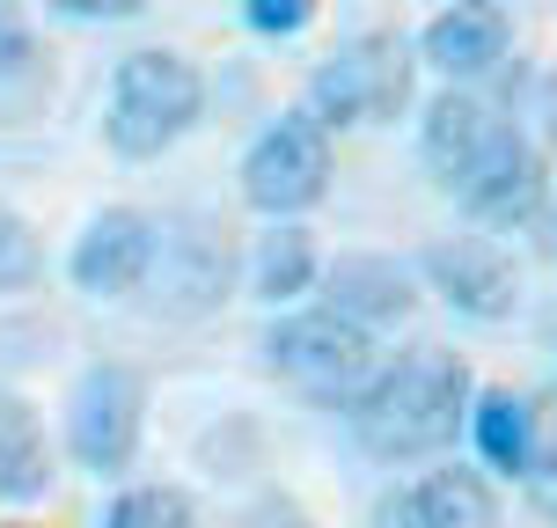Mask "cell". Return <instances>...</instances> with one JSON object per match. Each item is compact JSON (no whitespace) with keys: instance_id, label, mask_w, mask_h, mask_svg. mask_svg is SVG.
I'll return each mask as SVG.
<instances>
[{"instance_id":"6da1fadb","label":"cell","mask_w":557,"mask_h":528,"mask_svg":"<svg viewBox=\"0 0 557 528\" xmlns=\"http://www.w3.org/2000/svg\"><path fill=\"white\" fill-rule=\"evenodd\" d=\"M476 412V382L470 367L455 360L447 345H418L404 360L374 367V382L352 404V441L374 463H418V455H441Z\"/></svg>"},{"instance_id":"7a4b0ae2","label":"cell","mask_w":557,"mask_h":528,"mask_svg":"<svg viewBox=\"0 0 557 528\" xmlns=\"http://www.w3.org/2000/svg\"><path fill=\"white\" fill-rule=\"evenodd\" d=\"M206 111V82H198V66L184 52H133L117 59L111 74V111H103V133L125 162H154L162 147L198 125Z\"/></svg>"},{"instance_id":"3957f363","label":"cell","mask_w":557,"mask_h":528,"mask_svg":"<svg viewBox=\"0 0 557 528\" xmlns=\"http://www.w3.org/2000/svg\"><path fill=\"white\" fill-rule=\"evenodd\" d=\"M411 82H418V52L396 29H360L345 37L315 74H308V111L323 125H396L411 111Z\"/></svg>"},{"instance_id":"277c9868","label":"cell","mask_w":557,"mask_h":528,"mask_svg":"<svg viewBox=\"0 0 557 528\" xmlns=\"http://www.w3.org/2000/svg\"><path fill=\"white\" fill-rule=\"evenodd\" d=\"M264 360H272L278 382H294L301 396L352 412V404H360V390L374 382V331L345 323L337 308H301V316L272 323Z\"/></svg>"},{"instance_id":"5b68a950","label":"cell","mask_w":557,"mask_h":528,"mask_svg":"<svg viewBox=\"0 0 557 528\" xmlns=\"http://www.w3.org/2000/svg\"><path fill=\"white\" fill-rule=\"evenodd\" d=\"M323 192H331V125L315 111L272 118L243 155V198L264 221H294L308 206H323Z\"/></svg>"},{"instance_id":"8992f818","label":"cell","mask_w":557,"mask_h":528,"mask_svg":"<svg viewBox=\"0 0 557 528\" xmlns=\"http://www.w3.org/2000/svg\"><path fill=\"white\" fill-rule=\"evenodd\" d=\"M139 426H147V382H139L133 367H88L82 382H74V404H66V447H74V463L96 477H117L125 463L139 455Z\"/></svg>"},{"instance_id":"52a82bcc","label":"cell","mask_w":557,"mask_h":528,"mask_svg":"<svg viewBox=\"0 0 557 528\" xmlns=\"http://www.w3.org/2000/svg\"><path fill=\"white\" fill-rule=\"evenodd\" d=\"M455 198H462V213L484 228H529L550 213V162H543V147H535L521 125H499L492 133V147L470 162V176L455 184Z\"/></svg>"},{"instance_id":"ba28073f","label":"cell","mask_w":557,"mask_h":528,"mask_svg":"<svg viewBox=\"0 0 557 528\" xmlns=\"http://www.w3.org/2000/svg\"><path fill=\"white\" fill-rule=\"evenodd\" d=\"M418 272H425V286H433L455 316H470V323H506L513 302H521L513 257H506L499 243H484V235H441V243H425Z\"/></svg>"},{"instance_id":"9c48e42d","label":"cell","mask_w":557,"mask_h":528,"mask_svg":"<svg viewBox=\"0 0 557 528\" xmlns=\"http://www.w3.org/2000/svg\"><path fill=\"white\" fill-rule=\"evenodd\" d=\"M506 45H513V15H506L499 0H455V8H441V15L425 23L418 59H425L441 82L470 88V82H484V74H499Z\"/></svg>"},{"instance_id":"30bf717a","label":"cell","mask_w":557,"mask_h":528,"mask_svg":"<svg viewBox=\"0 0 557 528\" xmlns=\"http://www.w3.org/2000/svg\"><path fill=\"white\" fill-rule=\"evenodd\" d=\"M154 257H162V228L133 206H111L74 243V286L82 294H133V286L154 279Z\"/></svg>"},{"instance_id":"8fae6325","label":"cell","mask_w":557,"mask_h":528,"mask_svg":"<svg viewBox=\"0 0 557 528\" xmlns=\"http://www.w3.org/2000/svg\"><path fill=\"white\" fill-rule=\"evenodd\" d=\"M162 294H169V316H206L213 302H227V279H235V250H227V228L213 221H176L162 235Z\"/></svg>"},{"instance_id":"7c38bea8","label":"cell","mask_w":557,"mask_h":528,"mask_svg":"<svg viewBox=\"0 0 557 528\" xmlns=\"http://www.w3.org/2000/svg\"><path fill=\"white\" fill-rule=\"evenodd\" d=\"M374 528H499V500L476 470H433L418 484H396L374 506Z\"/></svg>"},{"instance_id":"4fadbf2b","label":"cell","mask_w":557,"mask_h":528,"mask_svg":"<svg viewBox=\"0 0 557 528\" xmlns=\"http://www.w3.org/2000/svg\"><path fill=\"white\" fill-rule=\"evenodd\" d=\"M323 308H337L345 323H360V331H396L404 316H411V272L396 265V257H374V250H352L323 265Z\"/></svg>"},{"instance_id":"5bb4252c","label":"cell","mask_w":557,"mask_h":528,"mask_svg":"<svg viewBox=\"0 0 557 528\" xmlns=\"http://www.w3.org/2000/svg\"><path fill=\"white\" fill-rule=\"evenodd\" d=\"M506 118H492V103L484 96H470V88L447 82L433 103H425V125H418V155H425V169H433V184L441 192H455L462 176H470V162L492 147V133H499Z\"/></svg>"},{"instance_id":"9a60e30c","label":"cell","mask_w":557,"mask_h":528,"mask_svg":"<svg viewBox=\"0 0 557 528\" xmlns=\"http://www.w3.org/2000/svg\"><path fill=\"white\" fill-rule=\"evenodd\" d=\"M323 279V257H315V235L294 221H272V235H257V257H250V294L257 302H301L308 286Z\"/></svg>"},{"instance_id":"2e32d148","label":"cell","mask_w":557,"mask_h":528,"mask_svg":"<svg viewBox=\"0 0 557 528\" xmlns=\"http://www.w3.org/2000/svg\"><path fill=\"white\" fill-rule=\"evenodd\" d=\"M470 433H476V455H484L499 477H529V455H535V396L476 390Z\"/></svg>"},{"instance_id":"e0dca14e","label":"cell","mask_w":557,"mask_h":528,"mask_svg":"<svg viewBox=\"0 0 557 528\" xmlns=\"http://www.w3.org/2000/svg\"><path fill=\"white\" fill-rule=\"evenodd\" d=\"M45 484H52V455H45L37 412L0 390V500L29 506V500H45Z\"/></svg>"},{"instance_id":"ac0fdd59","label":"cell","mask_w":557,"mask_h":528,"mask_svg":"<svg viewBox=\"0 0 557 528\" xmlns=\"http://www.w3.org/2000/svg\"><path fill=\"white\" fill-rule=\"evenodd\" d=\"M103 528H198V506L176 484H133V492L111 500Z\"/></svg>"},{"instance_id":"d6986e66","label":"cell","mask_w":557,"mask_h":528,"mask_svg":"<svg viewBox=\"0 0 557 528\" xmlns=\"http://www.w3.org/2000/svg\"><path fill=\"white\" fill-rule=\"evenodd\" d=\"M529 492L543 514H557V382L535 390V455H529Z\"/></svg>"},{"instance_id":"ffe728a7","label":"cell","mask_w":557,"mask_h":528,"mask_svg":"<svg viewBox=\"0 0 557 528\" xmlns=\"http://www.w3.org/2000/svg\"><path fill=\"white\" fill-rule=\"evenodd\" d=\"M37 272H45V250H37L29 221H15V213L0 206V294H8V286H29Z\"/></svg>"},{"instance_id":"44dd1931","label":"cell","mask_w":557,"mask_h":528,"mask_svg":"<svg viewBox=\"0 0 557 528\" xmlns=\"http://www.w3.org/2000/svg\"><path fill=\"white\" fill-rule=\"evenodd\" d=\"M315 8H323V0H243V23H250L257 37H301V29L315 23Z\"/></svg>"},{"instance_id":"7402d4cb","label":"cell","mask_w":557,"mask_h":528,"mask_svg":"<svg viewBox=\"0 0 557 528\" xmlns=\"http://www.w3.org/2000/svg\"><path fill=\"white\" fill-rule=\"evenodd\" d=\"M66 23H133L147 15V0H52Z\"/></svg>"},{"instance_id":"603a6c76","label":"cell","mask_w":557,"mask_h":528,"mask_svg":"<svg viewBox=\"0 0 557 528\" xmlns=\"http://www.w3.org/2000/svg\"><path fill=\"white\" fill-rule=\"evenodd\" d=\"M23 59H29V37H23V23H15V15L0 8V74H15Z\"/></svg>"},{"instance_id":"cb8c5ba5","label":"cell","mask_w":557,"mask_h":528,"mask_svg":"<svg viewBox=\"0 0 557 528\" xmlns=\"http://www.w3.org/2000/svg\"><path fill=\"white\" fill-rule=\"evenodd\" d=\"M543 139H550V155H557V74L543 82Z\"/></svg>"},{"instance_id":"d4e9b609","label":"cell","mask_w":557,"mask_h":528,"mask_svg":"<svg viewBox=\"0 0 557 528\" xmlns=\"http://www.w3.org/2000/svg\"><path fill=\"white\" fill-rule=\"evenodd\" d=\"M543 221H550V257H557V206H550V213H543Z\"/></svg>"},{"instance_id":"484cf974","label":"cell","mask_w":557,"mask_h":528,"mask_svg":"<svg viewBox=\"0 0 557 528\" xmlns=\"http://www.w3.org/2000/svg\"><path fill=\"white\" fill-rule=\"evenodd\" d=\"M550 345H557V323H550Z\"/></svg>"},{"instance_id":"4316f807","label":"cell","mask_w":557,"mask_h":528,"mask_svg":"<svg viewBox=\"0 0 557 528\" xmlns=\"http://www.w3.org/2000/svg\"><path fill=\"white\" fill-rule=\"evenodd\" d=\"M294 528H301V521H294Z\"/></svg>"}]
</instances>
